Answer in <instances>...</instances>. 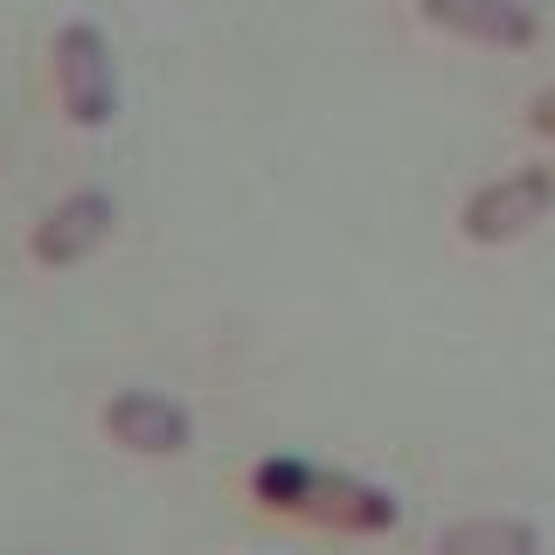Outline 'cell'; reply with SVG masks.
Returning a JSON list of instances; mask_svg holds the SVG:
<instances>
[{
	"instance_id": "cell-8",
	"label": "cell",
	"mask_w": 555,
	"mask_h": 555,
	"mask_svg": "<svg viewBox=\"0 0 555 555\" xmlns=\"http://www.w3.org/2000/svg\"><path fill=\"white\" fill-rule=\"evenodd\" d=\"M534 126L555 132V91H548V98H534Z\"/></svg>"
},
{
	"instance_id": "cell-4",
	"label": "cell",
	"mask_w": 555,
	"mask_h": 555,
	"mask_svg": "<svg viewBox=\"0 0 555 555\" xmlns=\"http://www.w3.org/2000/svg\"><path fill=\"white\" fill-rule=\"evenodd\" d=\"M104 430H112V444L139 451V459H181L188 444H195V424H188L181 403H167V396L153 389H126L104 403Z\"/></svg>"
},
{
	"instance_id": "cell-5",
	"label": "cell",
	"mask_w": 555,
	"mask_h": 555,
	"mask_svg": "<svg viewBox=\"0 0 555 555\" xmlns=\"http://www.w3.org/2000/svg\"><path fill=\"white\" fill-rule=\"evenodd\" d=\"M112 222H118L112 195H98V188H77V195H63L42 222H35L28 250H35V264H83V257H91L98 243L112 236Z\"/></svg>"
},
{
	"instance_id": "cell-2",
	"label": "cell",
	"mask_w": 555,
	"mask_h": 555,
	"mask_svg": "<svg viewBox=\"0 0 555 555\" xmlns=\"http://www.w3.org/2000/svg\"><path fill=\"white\" fill-rule=\"evenodd\" d=\"M49 69H56V98L77 126H112L118 112V69H112V42L91 22H69L49 42Z\"/></svg>"
},
{
	"instance_id": "cell-3",
	"label": "cell",
	"mask_w": 555,
	"mask_h": 555,
	"mask_svg": "<svg viewBox=\"0 0 555 555\" xmlns=\"http://www.w3.org/2000/svg\"><path fill=\"white\" fill-rule=\"evenodd\" d=\"M548 202H555V173L548 167H520V173L486 181L479 195L465 202L459 230L473 236V243H514V236H528L534 222L548 216Z\"/></svg>"
},
{
	"instance_id": "cell-7",
	"label": "cell",
	"mask_w": 555,
	"mask_h": 555,
	"mask_svg": "<svg viewBox=\"0 0 555 555\" xmlns=\"http://www.w3.org/2000/svg\"><path fill=\"white\" fill-rule=\"evenodd\" d=\"M542 534L528 520H500V514H479V520H451L438 534V555H534Z\"/></svg>"
},
{
	"instance_id": "cell-1",
	"label": "cell",
	"mask_w": 555,
	"mask_h": 555,
	"mask_svg": "<svg viewBox=\"0 0 555 555\" xmlns=\"http://www.w3.org/2000/svg\"><path fill=\"white\" fill-rule=\"evenodd\" d=\"M250 500L264 514L306 520V528H334V534H389L403 520V500L389 486L334 473V465H312V459H257Z\"/></svg>"
},
{
	"instance_id": "cell-6",
	"label": "cell",
	"mask_w": 555,
	"mask_h": 555,
	"mask_svg": "<svg viewBox=\"0 0 555 555\" xmlns=\"http://www.w3.org/2000/svg\"><path fill=\"white\" fill-rule=\"evenodd\" d=\"M424 22H438L444 35L486 49H528L534 42V14L520 0H424Z\"/></svg>"
}]
</instances>
